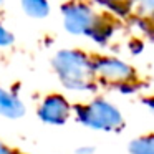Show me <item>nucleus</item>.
Here are the masks:
<instances>
[{
    "instance_id": "1",
    "label": "nucleus",
    "mask_w": 154,
    "mask_h": 154,
    "mask_svg": "<svg viewBox=\"0 0 154 154\" xmlns=\"http://www.w3.org/2000/svg\"><path fill=\"white\" fill-rule=\"evenodd\" d=\"M61 80L70 88H83L85 78L90 71V63L78 51H63L55 60Z\"/></svg>"
},
{
    "instance_id": "2",
    "label": "nucleus",
    "mask_w": 154,
    "mask_h": 154,
    "mask_svg": "<svg viewBox=\"0 0 154 154\" xmlns=\"http://www.w3.org/2000/svg\"><path fill=\"white\" fill-rule=\"evenodd\" d=\"M78 116L86 126L101 128V129H113L121 124V116L116 108L104 101H94L86 108H80Z\"/></svg>"
},
{
    "instance_id": "3",
    "label": "nucleus",
    "mask_w": 154,
    "mask_h": 154,
    "mask_svg": "<svg viewBox=\"0 0 154 154\" xmlns=\"http://www.w3.org/2000/svg\"><path fill=\"white\" fill-rule=\"evenodd\" d=\"M65 25L71 33H88L93 30L94 18L90 8L83 5H70L65 8Z\"/></svg>"
},
{
    "instance_id": "4",
    "label": "nucleus",
    "mask_w": 154,
    "mask_h": 154,
    "mask_svg": "<svg viewBox=\"0 0 154 154\" xmlns=\"http://www.w3.org/2000/svg\"><path fill=\"white\" fill-rule=\"evenodd\" d=\"M68 111H70V106L61 96H50L42 106L40 116L47 123L61 124L68 118Z\"/></svg>"
},
{
    "instance_id": "5",
    "label": "nucleus",
    "mask_w": 154,
    "mask_h": 154,
    "mask_svg": "<svg viewBox=\"0 0 154 154\" xmlns=\"http://www.w3.org/2000/svg\"><path fill=\"white\" fill-rule=\"evenodd\" d=\"M94 70L98 73H101L103 76H108V78H113V80H124L131 75V68L123 65L121 61H116V60H100L96 61L94 65Z\"/></svg>"
},
{
    "instance_id": "6",
    "label": "nucleus",
    "mask_w": 154,
    "mask_h": 154,
    "mask_svg": "<svg viewBox=\"0 0 154 154\" xmlns=\"http://www.w3.org/2000/svg\"><path fill=\"white\" fill-rule=\"evenodd\" d=\"M23 113V106L15 96L8 94L7 91L0 90V114L8 118H17Z\"/></svg>"
},
{
    "instance_id": "7",
    "label": "nucleus",
    "mask_w": 154,
    "mask_h": 154,
    "mask_svg": "<svg viewBox=\"0 0 154 154\" xmlns=\"http://www.w3.org/2000/svg\"><path fill=\"white\" fill-rule=\"evenodd\" d=\"M23 4V8L28 15L32 17H45L48 14V5H47V0H22Z\"/></svg>"
},
{
    "instance_id": "8",
    "label": "nucleus",
    "mask_w": 154,
    "mask_h": 154,
    "mask_svg": "<svg viewBox=\"0 0 154 154\" xmlns=\"http://www.w3.org/2000/svg\"><path fill=\"white\" fill-rule=\"evenodd\" d=\"M131 152L133 154H154V136L134 141L131 144Z\"/></svg>"
},
{
    "instance_id": "9",
    "label": "nucleus",
    "mask_w": 154,
    "mask_h": 154,
    "mask_svg": "<svg viewBox=\"0 0 154 154\" xmlns=\"http://www.w3.org/2000/svg\"><path fill=\"white\" fill-rule=\"evenodd\" d=\"M8 43H12V35L0 25V47H7Z\"/></svg>"
},
{
    "instance_id": "10",
    "label": "nucleus",
    "mask_w": 154,
    "mask_h": 154,
    "mask_svg": "<svg viewBox=\"0 0 154 154\" xmlns=\"http://www.w3.org/2000/svg\"><path fill=\"white\" fill-rule=\"evenodd\" d=\"M0 154H10V151H7L4 146H0Z\"/></svg>"
}]
</instances>
